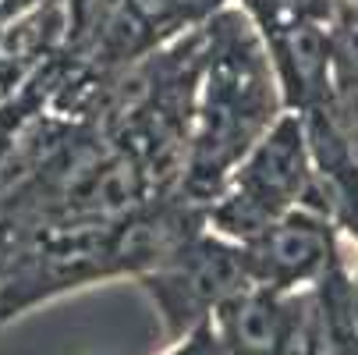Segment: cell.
Returning <instances> with one entry per match:
<instances>
[{
    "label": "cell",
    "mask_w": 358,
    "mask_h": 355,
    "mask_svg": "<svg viewBox=\"0 0 358 355\" xmlns=\"http://www.w3.org/2000/svg\"><path fill=\"white\" fill-rule=\"evenodd\" d=\"M138 284L157 302L167 334L178 337L210 323L213 313L252 288V277L238 242L199 228L152 270L138 274Z\"/></svg>",
    "instance_id": "obj_4"
},
{
    "label": "cell",
    "mask_w": 358,
    "mask_h": 355,
    "mask_svg": "<svg viewBox=\"0 0 358 355\" xmlns=\"http://www.w3.org/2000/svg\"><path fill=\"white\" fill-rule=\"evenodd\" d=\"M313 149L305 118L298 111H284L238 160L224 188L206 207V228L238 245L263 235L277 217L301 207L313 181Z\"/></svg>",
    "instance_id": "obj_2"
},
{
    "label": "cell",
    "mask_w": 358,
    "mask_h": 355,
    "mask_svg": "<svg viewBox=\"0 0 358 355\" xmlns=\"http://www.w3.org/2000/svg\"><path fill=\"white\" fill-rule=\"evenodd\" d=\"M227 4L231 0H89L71 25L68 50L92 75L110 78Z\"/></svg>",
    "instance_id": "obj_3"
},
{
    "label": "cell",
    "mask_w": 358,
    "mask_h": 355,
    "mask_svg": "<svg viewBox=\"0 0 358 355\" xmlns=\"http://www.w3.org/2000/svg\"><path fill=\"white\" fill-rule=\"evenodd\" d=\"M241 252L252 288L287 295L330 274V267L337 263V224L309 207H294L263 235L245 242Z\"/></svg>",
    "instance_id": "obj_5"
},
{
    "label": "cell",
    "mask_w": 358,
    "mask_h": 355,
    "mask_svg": "<svg viewBox=\"0 0 358 355\" xmlns=\"http://www.w3.org/2000/svg\"><path fill=\"white\" fill-rule=\"evenodd\" d=\"M202 32L206 50H202L178 192L210 207L238 160L284 114V96L266 43L241 8H220L202 25Z\"/></svg>",
    "instance_id": "obj_1"
}]
</instances>
